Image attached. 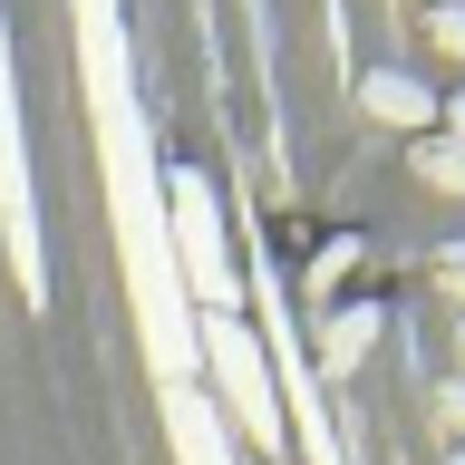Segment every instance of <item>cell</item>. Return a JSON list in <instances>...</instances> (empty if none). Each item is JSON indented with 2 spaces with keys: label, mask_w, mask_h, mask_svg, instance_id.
Masks as SVG:
<instances>
[{
  "label": "cell",
  "mask_w": 465,
  "mask_h": 465,
  "mask_svg": "<svg viewBox=\"0 0 465 465\" xmlns=\"http://www.w3.org/2000/svg\"><path fill=\"white\" fill-rule=\"evenodd\" d=\"M436 417H446V436L465 446V378H446V388H436Z\"/></svg>",
  "instance_id": "cell-10"
},
{
  "label": "cell",
  "mask_w": 465,
  "mask_h": 465,
  "mask_svg": "<svg viewBox=\"0 0 465 465\" xmlns=\"http://www.w3.org/2000/svg\"><path fill=\"white\" fill-rule=\"evenodd\" d=\"M0 242L10 282L29 311H49V242H39V194H29V136H20V87H10V29H0Z\"/></svg>",
  "instance_id": "cell-3"
},
{
  "label": "cell",
  "mask_w": 465,
  "mask_h": 465,
  "mask_svg": "<svg viewBox=\"0 0 465 465\" xmlns=\"http://www.w3.org/2000/svg\"><path fill=\"white\" fill-rule=\"evenodd\" d=\"M155 407H165V436H174L184 465H232V436H223V417H213L203 388H155Z\"/></svg>",
  "instance_id": "cell-4"
},
{
  "label": "cell",
  "mask_w": 465,
  "mask_h": 465,
  "mask_svg": "<svg viewBox=\"0 0 465 465\" xmlns=\"http://www.w3.org/2000/svg\"><path fill=\"white\" fill-rule=\"evenodd\" d=\"M427 39H436V58H456V68H465V0H436V10H427Z\"/></svg>",
  "instance_id": "cell-8"
},
{
  "label": "cell",
  "mask_w": 465,
  "mask_h": 465,
  "mask_svg": "<svg viewBox=\"0 0 465 465\" xmlns=\"http://www.w3.org/2000/svg\"><path fill=\"white\" fill-rule=\"evenodd\" d=\"M456 359H465V320H456Z\"/></svg>",
  "instance_id": "cell-12"
},
{
  "label": "cell",
  "mask_w": 465,
  "mask_h": 465,
  "mask_svg": "<svg viewBox=\"0 0 465 465\" xmlns=\"http://www.w3.org/2000/svg\"><path fill=\"white\" fill-rule=\"evenodd\" d=\"M446 465H465V446H456V456H446Z\"/></svg>",
  "instance_id": "cell-13"
},
{
  "label": "cell",
  "mask_w": 465,
  "mask_h": 465,
  "mask_svg": "<svg viewBox=\"0 0 465 465\" xmlns=\"http://www.w3.org/2000/svg\"><path fill=\"white\" fill-rule=\"evenodd\" d=\"M165 242H174V282H184L194 320L242 311V282H232V252H223V194H213L194 165L165 174Z\"/></svg>",
  "instance_id": "cell-2"
},
{
  "label": "cell",
  "mask_w": 465,
  "mask_h": 465,
  "mask_svg": "<svg viewBox=\"0 0 465 465\" xmlns=\"http://www.w3.org/2000/svg\"><path fill=\"white\" fill-rule=\"evenodd\" d=\"M407 165H417V184H436V194H465V145L456 136H417Z\"/></svg>",
  "instance_id": "cell-7"
},
{
  "label": "cell",
  "mask_w": 465,
  "mask_h": 465,
  "mask_svg": "<svg viewBox=\"0 0 465 465\" xmlns=\"http://www.w3.org/2000/svg\"><path fill=\"white\" fill-rule=\"evenodd\" d=\"M436 136H456V145H465V87L446 97V107H436Z\"/></svg>",
  "instance_id": "cell-11"
},
{
  "label": "cell",
  "mask_w": 465,
  "mask_h": 465,
  "mask_svg": "<svg viewBox=\"0 0 465 465\" xmlns=\"http://www.w3.org/2000/svg\"><path fill=\"white\" fill-rule=\"evenodd\" d=\"M369 340H378V311H369V301H349V311L330 320V340H320V369H330V378H349L359 359H369Z\"/></svg>",
  "instance_id": "cell-6"
},
{
  "label": "cell",
  "mask_w": 465,
  "mask_h": 465,
  "mask_svg": "<svg viewBox=\"0 0 465 465\" xmlns=\"http://www.w3.org/2000/svg\"><path fill=\"white\" fill-rule=\"evenodd\" d=\"M436 291L465 311V242H446V252H436Z\"/></svg>",
  "instance_id": "cell-9"
},
{
  "label": "cell",
  "mask_w": 465,
  "mask_h": 465,
  "mask_svg": "<svg viewBox=\"0 0 465 465\" xmlns=\"http://www.w3.org/2000/svg\"><path fill=\"white\" fill-rule=\"evenodd\" d=\"M194 349H203V378H213V398L242 417L252 456H282L291 427H282V388H272V349H262V330H252L242 311H213V320H194Z\"/></svg>",
  "instance_id": "cell-1"
},
{
  "label": "cell",
  "mask_w": 465,
  "mask_h": 465,
  "mask_svg": "<svg viewBox=\"0 0 465 465\" xmlns=\"http://www.w3.org/2000/svg\"><path fill=\"white\" fill-rule=\"evenodd\" d=\"M359 107H369L378 126H398L407 145H417V136H436V97L407 78V68H369V78H359Z\"/></svg>",
  "instance_id": "cell-5"
},
{
  "label": "cell",
  "mask_w": 465,
  "mask_h": 465,
  "mask_svg": "<svg viewBox=\"0 0 465 465\" xmlns=\"http://www.w3.org/2000/svg\"><path fill=\"white\" fill-rule=\"evenodd\" d=\"M417 10H436V0H417Z\"/></svg>",
  "instance_id": "cell-14"
}]
</instances>
